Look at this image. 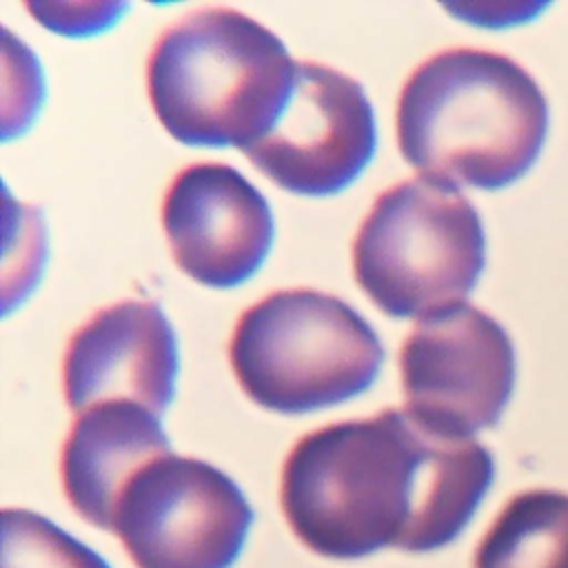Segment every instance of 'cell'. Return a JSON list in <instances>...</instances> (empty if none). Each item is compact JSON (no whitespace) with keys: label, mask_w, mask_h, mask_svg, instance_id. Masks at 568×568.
Wrapping results in <instances>:
<instances>
[{"label":"cell","mask_w":568,"mask_h":568,"mask_svg":"<svg viewBox=\"0 0 568 568\" xmlns=\"http://www.w3.org/2000/svg\"><path fill=\"white\" fill-rule=\"evenodd\" d=\"M171 453L160 415L135 402H104L75 415L60 455L62 488L73 510L111 530L126 484Z\"/></svg>","instance_id":"cell-11"},{"label":"cell","mask_w":568,"mask_h":568,"mask_svg":"<svg viewBox=\"0 0 568 568\" xmlns=\"http://www.w3.org/2000/svg\"><path fill=\"white\" fill-rule=\"evenodd\" d=\"M495 477L488 448L428 428L406 408L317 428L282 466L280 504L295 537L331 559L455 541Z\"/></svg>","instance_id":"cell-1"},{"label":"cell","mask_w":568,"mask_h":568,"mask_svg":"<svg viewBox=\"0 0 568 568\" xmlns=\"http://www.w3.org/2000/svg\"><path fill=\"white\" fill-rule=\"evenodd\" d=\"M377 131L364 87L346 73L297 62L293 91L273 126L242 153L277 186L333 195L371 162Z\"/></svg>","instance_id":"cell-8"},{"label":"cell","mask_w":568,"mask_h":568,"mask_svg":"<svg viewBox=\"0 0 568 568\" xmlns=\"http://www.w3.org/2000/svg\"><path fill=\"white\" fill-rule=\"evenodd\" d=\"M162 226L175 264L213 288L246 282L273 244L266 197L237 169L217 162L191 164L173 178Z\"/></svg>","instance_id":"cell-9"},{"label":"cell","mask_w":568,"mask_h":568,"mask_svg":"<svg viewBox=\"0 0 568 568\" xmlns=\"http://www.w3.org/2000/svg\"><path fill=\"white\" fill-rule=\"evenodd\" d=\"M0 568H111L87 544L24 508L2 510Z\"/></svg>","instance_id":"cell-13"},{"label":"cell","mask_w":568,"mask_h":568,"mask_svg":"<svg viewBox=\"0 0 568 568\" xmlns=\"http://www.w3.org/2000/svg\"><path fill=\"white\" fill-rule=\"evenodd\" d=\"M175 377V331L151 300L98 311L71 335L62 362L64 397L75 415L104 402H135L160 415L173 402Z\"/></svg>","instance_id":"cell-10"},{"label":"cell","mask_w":568,"mask_h":568,"mask_svg":"<svg viewBox=\"0 0 568 568\" xmlns=\"http://www.w3.org/2000/svg\"><path fill=\"white\" fill-rule=\"evenodd\" d=\"M486 262L477 209L453 184L417 175L382 191L353 242V273L390 317L464 304Z\"/></svg>","instance_id":"cell-5"},{"label":"cell","mask_w":568,"mask_h":568,"mask_svg":"<svg viewBox=\"0 0 568 568\" xmlns=\"http://www.w3.org/2000/svg\"><path fill=\"white\" fill-rule=\"evenodd\" d=\"M251 524L253 508L226 473L166 453L126 484L111 532L138 568H231Z\"/></svg>","instance_id":"cell-6"},{"label":"cell","mask_w":568,"mask_h":568,"mask_svg":"<svg viewBox=\"0 0 568 568\" xmlns=\"http://www.w3.org/2000/svg\"><path fill=\"white\" fill-rule=\"evenodd\" d=\"M473 568H568V493L513 495L479 539Z\"/></svg>","instance_id":"cell-12"},{"label":"cell","mask_w":568,"mask_h":568,"mask_svg":"<svg viewBox=\"0 0 568 568\" xmlns=\"http://www.w3.org/2000/svg\"><path fill=\"white\" fill-rule=\"evenodd\" d=\"M406 410L433 430L473 437L499 422L515 386L504 326L470 304L417 320L399 353Z\"/></svg>","instance_id":"cell-7"},{"label":"cell","mask_w":568,"mask_h":568,"mask_svg":"<svg viewBox=\"0 0 568 568\" xmlns=\"http://www.w3.org/2000/svg\"><path fill=\"white\" fill-rule=\"evenodd\" d=\"M395 120L399 151L422 175L495 191L535 164L548 104L535 78L508 55L459 47L408 75Z\"/></svg>","instance_id":"cell-2"},{"label":"cell","mask_w":568,"mask_h":568,"mask_svg":"<svg viewBox=\"0 0 568 568\" xmlns=\"http://www.w3.org/2000/svg\"><path fill=\"white\" fill-rule=\"evenodd\" d=\"M295 64L284 42L251 16L206 7L162 31L146 87L160 124L178 142L244 151L282 113Z\"/></svg>","instance_id":"cell-3"},{"label":"cell","mask_w":568,"mask_h":568,"mask_svg":"<svg viewBox=\"0 0 568 568\" xmlns=\"http://www.w3.org/2000/svg\"><path fill=\"white\" fill-rule=\"evenodd\" d=\"M229 359L242 390L257 406L300 415L364 393L382 368L384 346L344 300L313 288H286L240 315Z\"/></svg>","instance_id":"cell-4"}]
</instances>
